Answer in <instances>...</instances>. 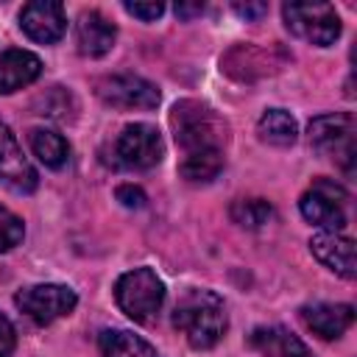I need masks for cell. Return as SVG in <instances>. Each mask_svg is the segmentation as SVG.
<instances>
[{"label": "cell", "instance_id": "6da1fadb", "mask_svg": "<svg viewBox=\"0 0 357 357\" xmlns=\"http://www.w3.org/2000/svg\"><path fill=\"white\" fill-rule=\"evenodd\" d=\"M170 126L181 148L178 173L192 184H206L223 170V148L229 142L226 120L201 100H178Z\"/></svg>", "mask_w": 357, "mask_h": 357}, {"label": "cell", "instance_id": "7a4b0ae2", "mask_svg": "<svg viewBox=\"0 0 357 357\" xmlns=\"http://www.w3.org/2000/svg\"><path fill=\"white\" fill-rule=\"evenodd\" d=\"M173 326L192 349H212L229 326L226 304L212 290H187L173 310Z\"/></svg>", "mask_w": 357, "mask_h": 357}, {"label": "cell", "instance_id": "3957f363", "mask_svg": "<svg viewBox=\"0 0 357 357\" xmlns=\"http://www.w3.org/2000/svg\"><path fill=\"white\" fill-rule=\"evenodd\" d=\"M117 307L137 324H148L156 318L165 301V284L151 268H134L123 273L114 284Z\"/></svg>", "mask_w": 357, "mask_h": 357}, {"label": "cell", "instance_id": "277c9868", "mask_svg": "<svg viewBox=\"0 0 357 357\" xmlns=\"http://www.w3.org/2000/svg\"><path fill=\"white\" fill-rule=\"evenodd\" d=\"M282 17L287 31L310 45L329 47L340 36V17L329 3H284Z\"/></svg>", "mask_w": 357, "mask_h": 357}, {"label": "cell", "instance_id": "5b68a950", "mask_svg": "<svg viewBox=\"0 0 357 357\" xmlns=\"http://www.w3.org/2000/svg\"><path fill=\"white\" fill-rule=\"evenodd\" d=\"M307 137L318 153L332 156L346 173H351V167H354V117L349 112L321 114V117L310 120Z\"/></svg>", "mask_w": 357, "mask_h": 357}, {"label": "cell", "instance_id": "8992f818", "mask_svg": "<svg viewBox=\"0 0 357 357\" xmlns=\"http://www.w3.org/2000/svg\"><path fill=\"white\" fill-rule=\"evenodd\" d=\"M162 134L151 123H131L114 139V162L128 170H151L162 162Z\"/></svg>", "mask_w": 357, "mask_h": 357}, {"label": "cell", "instance_id": "52a82bcc", "mask_svg": "<svg viewBox=\"0 0 357 357\" xmlns=\"http://www.w3.org/2000/svg\"><path fill=\"white\" fill-rule=\"evenodd\" d=\"M14 304L36 324H53L56 318H64L75 310L78 296L67 284H31L22 287L14 296Z\"/></svg>", "mask_w": 357, "mask_h": 357}, {"label": "cell", "instance_id": "ba28073f", "mask_svg": "<svg viewBox=\"0 0 357 357\" xmlns=\"http://www.w3.org/2000/svg\"><path fill=\"white\" fill-rule=\"evenodd\" d=\"M346 192L329 178H318L298 201L304 220L321 226V231H340L346 226Z\"/></svg>", "mask_w": 357, "mask_h": 357}, {"label": "cell", "instance_id": "9c48e42d", "mask_svg": "<svg viewBox=\"0 0 357 357\" xmlns=\"http://www.w3.org/2000/svg\"><path fill=\"white\" fill-rule=\"evenodd\" d=\"M98 98L106 106L114 109H153L159 106V89L156 84L139 78V75H106L95 84Z\"/></svg>", "mask_w": 357, "mask_h": 357}, {"label": "cell", "instance_id": "30bf717a", "mask_svg": "<svg viewBox=\"0 0 357 357\" xmlns=\"http://www.w3.org/2000/svg\"><path fill=\"white\" fill-rule=\"evenodd\" d=\"M0 184L20 195L33 192L39 184L33 165L25 159L22 145L17 142V137L11 134V128L3 120H0Z\"/></svg>", "mask_w": 357, "mask_h": 357}, {"label": "cell", "instance_id": "8fae6325", "mask_svg": "<svg viewBox=\"0 0 357 357\" xmlns=\"http://www.w3.org/2000/svg\"><path fill=\"white\" fill-rule=\"evenodd\" d=\"M20 28L39 45H53L67 31V14L59 0H31L20 11Z\"/></svg>", "mask_w": 357, "mask_h": 357}, {"label": "cell", "instance_id": "7c38bea8", "mask_svg": "<svg viewBox=\"0 0 357 357\" xmlns=\"http://www.w3.org/2000/svg\"><path fill=\"white\" fill-rule=\"evenodd\" d=\"M273 56H282V50L276 45L273 47H259V45H251V42H243V45H234L223 56V70L237 81L262 78V75H271L282 67V61H273Z\"/></svg>", "mask_w": 357, "mask_h": 357}, {"label": "cell", "instance_id": "4fadbf2b", "mask_svg": "<svg viewBox=\"0 0 357 357\" xmlns=\"http://www.w3.org/2000/svg\"><path fill=\"white\" fill-rule=\"evenodd\" d=\"M310 251L321 265L335 271L343 279L357 276V259H354V240L340 231H318L310 237Z\"/></svg>", "mask_w": 357, "mask_h": 357}, {"label": "cell", "instance_id": "5bb4252c", "mask_svg": "<svg viewBox=\"0 0 357 357\" xmlns=\"http://www.w3.org/2000/svg\"><path fill=\"white\" fill-rule=\"evenodd\" d=\"M301 321L321 340H335V337H340L354 324V307L351 304L315 301V304L301 307Z\"/></svg>", "mask_w": 357, "mask_h": 357}, {"label": "cell", "instance_id": "9a60e30c", "mask_svg": "<svg viewBox=\"0 0 357 357\" xmlns=\"http://www.w3.org/2000/svg\"><path fill=\"white\" fill-rule=\"evenodd\" d=\"M117 28L100 11H84L75 22V45L86 59H100L114 47Z\"/></svg>", "mask_w": 357, "mask_h": 357}, {"label": "cell", "instance_id": "2e32d148", "mask_svg": "<svg viewBox=\"0 0 357 357\" xmlns=\"http://www.w3.org/2000/svg\"><path fill=\"white\" fill-rule=\"evenodd\" d=\"M42 73L39 56L31 50H6L0 56V95H11L28 84H33Z\"/></svg>", "mask_w": 357, "mask_h": 357}, {"label": "cell", "instance_id": "e0dca14e", "mask_svg": "<svg viewBox=\"0 0 357 357\" xmlns=\"http://www.w3.org/2000/svg\"><path fill=\"white\" fill-rule=\"evenodd\" d=\"M248 343L262 357H312L310 349L284 326H259L251 332Z\"/></svg>", "mask_w": 357, "mask_h": 357}, {"label": "cell", "instance_id": "ac0fdd59", "mask_svg": "<svg viewBox=\"0 0 357 357\" xmlns=\"http://www.w3.org/2000/svg\"><path fill=\"white\" fill-rule=\"evenodd\" d=\"M257 134L262 142L273 145V148H290L298 137V126L296 117L284 109H268L259 120H257Z\"/></svg>", "mask_w": 357, "mask_h": 357}, {"label": "cell", "instance_id": "d6986e66", "mask_svg": "<svg viewBox=\"0 0 357 357\" xmlns=\"http://www.w3.org/2000/svg\"><path fill=\"white\" fill-rule=\"evenodd\" d=\"M98 346L103 357H156V349L148 340L126 329H103Z\"/></svg>", "mask_w": 357, "mask_h": 357}, {"label": "cell", "instance_id": "ffe728a7", "mask_svg": "<svg viewBox=\"0 0 357 357\" xmlns=\"http://www.w3.org/2000/svg\"><path fill=\"white\" fill-rule=\"evenodd\" d=\"M28 142H31L33 156H36L45 167L59 170V167H64L67 159H70V145H67V139H64L59 131H53V128H33V131L28 134Z\"/></svg>", "mask_w": 357, "mask_h": 357}, {"label": "cell", "instance_id": "44dd1931", "mask_svg": "<svg viewBox=\"0 0 357 357\" xmlns=\"http://www.w3.org/2000/svg\"><path fill=\"white\" fill-rule=\"evenodd\" d=\"M229 215L243 229H262L273 218V206L265 198H240L231 204Z\"/></svg>", "mask_w": 357, "mask_h": 357}, {"label": "cell", "instance_id": "7402d4cb", "mask_svg": "<svg viewBox=\"0 0 357 357\" xmlns=\"http://www.w3.org/2000/svg\"><path fill=\"white\" fill-rule=\"evenodd\" d=\"M22 234H25L22 220H20L11 209H6V206L0 204V254H6V251H11L14 245H20Z\"/></svg>", "mask_w": 357, "mask_h": 357}, {"label": "cell", "instance_id": "603a6c76", "mask_svg": "<svg viewBox=\"0 0 357 357\" xmlns=\"http://www.w3.org/2000/svg\"><path fill=\"white\" fill-rule=\"evenodd\" d=\"M123 8H126L131 17L142 20V22H153L156 17H162L165 3H156V0H151V3H123Z\"/></svg>", "mask_w": 357, "mask_h": 357}, {"label": "cell", "instance_id": "cb8c5ba5", "mask_svg": "<svg viewBox=\"0 0 357 357\" xmlns=\"http://www.w3.org/2000/svg\"><path fill=\"white\" fill-rule=\"evenodd\" d=\"M114 195H117V201H120L123 206H128V209L145 206V192H142L139 187H134V184H120Z\"/></svg>", "mask_w": 357, "mask_h": 357}, {"label": "cell", "instance_id": "d4e9b609", "mask_svg": "<svg viewBox=\"0 0 357 357\" xmlns=\"http://www.w3.org/2000/svg\"><path fill=\"white\" fill-rule=\"evenodd\" d=\"M17 346V335H14V326L6 315H0V357H8Z\"/></svg>", "mask_w": 357, "mask_h": 357}, {"label": "cell", "instance_id": "484cf974", "mask_svg": "<svg viewBox=\"0 0 357 357\" xmlns=\"http://www.w3.org/2000/svg\"><path fill=\"white\" fill-rule=\"evenodd\" d=\"M265 8H268L265 3H245V6L237 3V6H234V11H237L240 17H259V14H265Z\"/></svg>", "mask_w": 357, "mask_h": 357}, {"label": "cell", "instance_id": "4316f807", "mask_svg": "<svg viewBox=\"0 0 357 357\" xmlns=\"http://www.w3.org/2000/svg\"><path fill=\"white\" fill-rule=\"evenodd\" d=\"M201 11H204V6H201V3H192V6H190V3H176V14H178V17H184V20H190V17L201 14Z\"/></svg>", "mask_w": 357, "mask_h": 357}]
</instances>
